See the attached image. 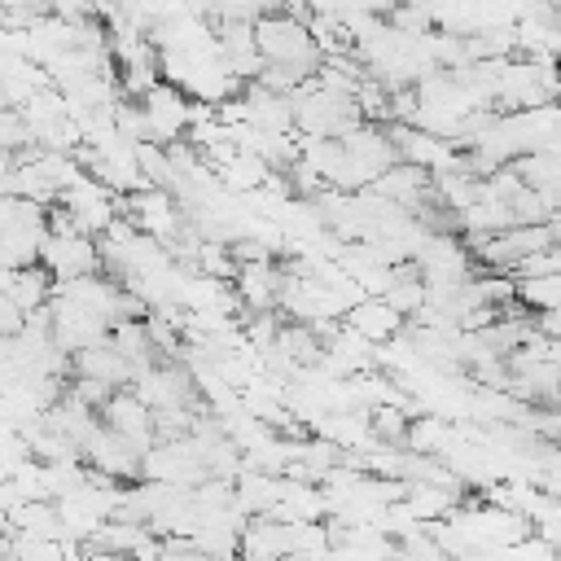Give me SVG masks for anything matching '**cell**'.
Masks as SVG:
<instances>
[{
    "instance_id": "3957f363",
    "label": "cell",
    "mask_w": 561,
    "mask_h": 561,
    "mask_svg": "<svg viewBox=\"0 0 561 561\" xmlns=\"http://www.w3.org/2000/svg\"><path fill=\"white\" fill-rule=\"evenodd\" d=\"M39 267H48L53 280H75V276H92L101 267V254H96V237H44L39 245Z\"/></svg>"
},
{
    "instance_id": "8fae6325",
    "label": "cell",
    "mask_w": 561,
    "mask_h": 561,
    "mask_svg": "<svg viewBox=\"0 0 561 561\" xmlns=\"http://www.w3.org/2000/svg\"><path fill=\"white\" fill-rule=\"evenodd\" d=\"M513 298L526 311H561V276H530L513 280Z\"/></svg>"
},
{
    "instance_id": "5b68a950",
    "label": "cell",
    "mask_w": 561,
    "mask_h": 561,
    "mask_svg": "<svg viewBox=\"0 0 561 561\" xmlns=\"http://www.w3.org/2000/svg\"><path fill=\"white\" fill-rule=\"evenodd\" d=\"M70 373L75 377H92V381H105L110 390H127L136 368L110 346V342H96V346H83L70 355Z\"/></svg>"
},
{
    "instance_id": "52a82bcc",
    "label": "cell",
    "mask_w": 561,
    "mask_h": 561,
    "mask_svg": "<svg viewBox=\"0 0 561 561\" xmlns=\"http://www.w3.org/2000/svg\"><path fill=\"white\" fill-rule=\"evenodd\" d=\"M101 425L105 430H114V434H123V438H136V443H153V434H149V408L131 394V390H114L105 403H101Z\"/></svg>"
},
{
    "instance_id": "2e32d148",
    "label": "cell",
    "mask_w": 561,
    "mask_h": 561,
    "mask_svg": "<svg viewBox=\"0 0 561 561\" xmlns=\"http://www.w3.org/2000/svg\"><path fill=\"white\" fill-rule=\"evenodd\" d=\"M22 324H26V316L18 311V302L0 289V337H18L22 333Z\"/></svg>"
},
{
    "instance_id": "ba28073f",
    "label": "cell",
    "mask_w": 561,
    "mask_h": 561,
    "mask_svg": "<svg viewBox=\"0 0 561 561\" xmlns=\"http://www.w3.org/2000/svg\"><path fill=\"white\" fill-rule=\"evenodd\" d=\"M342 324L351 329V333H359L364 342H373V346H381V342H390L399 329H403V316H394L381 298H359L346 316H342Z\"/></svg>"
},
{
    "instance_id": "277c9868",
    "label": "cell",
    "mask_w": 561,
    "mask_h": 561,
    "mask_svg": "<svg viewBox=\"0 0 561 561\" xmlns=\"http://www.w3.org/2000/svg\"><path fill=\"white\" fill-rule=\"evenodd\" d=\"M280 280H285V272L267 259V263H241L237 267V302H241V311H276V298H280Z\"/></svg>"
},
{
    "instance_id": "e0dca14e",
    "label": "cell",
    "mask_w": 561,
    "mask_h": 561,
    "mask_svg": "<svg viewBox=\"0 0 561 561\" xmlns=\"http://www.w3.org/2000/svg\"><path fill=\"white\" fill-rule=\"evenodd\" d=\"M526 320H530V329L539 337H557L561 342V316L557 311H526Z\"/></svg>"
},
{
    "instance_id": "7c38bea8",
    "label": "cell",
    "mask_w": 561,
    "mask_h": 561,
    "mask_svg": "<svg viewBox=\"0 0 561 561\" xmlns=\"http://www.w3.org/2000/svg\"><path fill=\"white\" fill-rule=\"evenodd\" d=\"M215 175H224V184L232 188V193H254V188H263V180H267V167L254 158V153H245V149H237Z\"/></svg>"
},
{
    "instance_id": "9c48e42d",
    "label": "cell",
    "mask_w": 561,
    "mask_h": 561,
    "mask_svg": "<svg viewBox=\"0 0 561 561\" xmlns=\"http://www.w3.org/2000/svg\"><path fill=\"white\" fill-rule=\"evenodd\" d=\"M53 289H57V280L48 276V267H39V263H31V267H18L13 276H9V285H4V294L18 302V311L26 316V311H35V307H44V302H53Z\"/></svg>"
},
{
    "instance_id": "8992f818",
    "label": "cell",
    "mask_w": 561,
    "mask_h": 561,
    "mask_svg": "<svg viewBox=\"0 0 561 561\" xmlns=\"http://www.w3.org/2000/svg\"><path fill=\"white\" fill-rule=\"evenodd\" d=\"M237 557H241V561H280V557H289L285 522L245 517V526H241V535H237Z\"/></svg>"
},
{
    "instance_id": "9a60e30c",
    "label": "cell",
    "mask_w": 561,
    "mask_h": 561,
    "mask_svg": "<svg viewBox=\"0 0 561 561\" xmlns=\"http://www.w3.org/2000/svg\"><path fill=\"white\" fill-rule=\"evenodd\" d=\"M66 390H70V394H75L79 403H88L92 412H101V403H105V399L114 394V390H110L105 381H92V377H75V381L66 386Z\"/></svg>"
},
{
    "instance_id": "7a4b0ae2",
    "label": "cell",
    "mask_w": 561,
    "mask_h": 561,
    "mask_svg": "<svg viewBox=\"0 0 561 561\" xmlns=\"http://www.w3.org/2000/svg\"><path fill=\"white\" fill-rule=\"evenodd\" d=\"M140 110L149 118V145H171L188 127V96L162 79L140 96Z\"/></svg>"
},
{
    "instance_id": "4fadbf2b",
    "label": "cell",
    "mask_w": 561,
    "mask_h": 561,
    "mask_svg": "<svg viewBox=\"0 0 561 561\" xmlns=\"http://www.w3.org/2000/svg\"><path fill=\"white\" fill-rule=\"evenodd\" d=\"M513 280H530V276H561V245H543V250H530L513 272Z\"/></svg>"
},
{
    "instance_id": "5bb4252c",
    "label": "cell",
    "mask_w": 561,
    "mask_h": 561,
    "mask_svg": "<svg viewBox=\"0 0 561 561\" xmlns=\"http://www.w3.org/2000/svg\"><path fill=\"white\" fill-rule=\"evenodd\" d=\"M381 302H386L394 316L412 320V316L421 311V302H425V285H421V280H394V285L381 294Z\"/></svg>"
},
{
    "instance_id": "30bf717a",
    "label": "cell",
    "mask_w": 561,
    "mask_h": 561,
    "mask_svg": "<svg viewBox=\"0 0 561 561\" xmlns=\"http://www.w3.org/2000/svg\"><path fill=\"white\" fill-rule=\"evenodd\" d=\"M508 167H513V175H517L526 188L548 193V188H557V184H561V158H557V149H535V153H522V158H513Z\"/></svg>"
},
{
    "instance_id": "6da1fadb",
    "label": "cell",
    "mask_w": 561,
    "mask_h": 561,
    "mask_svg": "<svg viewBox=\"0 0 561 561\" xmlns=\"http://www.w3.org/2000/svg\"><path fill=\"white\" fill-rule=\"evenodd\" d=\"M254 31V53L263 57V66H289V61H320L311 35L302 22L285 18V13H263L250 22Z\"/></svg>"
}]
</instances>
